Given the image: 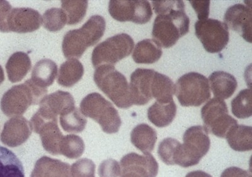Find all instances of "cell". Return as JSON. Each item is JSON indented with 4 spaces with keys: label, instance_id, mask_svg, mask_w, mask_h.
<instances>
[{
    "label": "cell",
    "instance_id": "13",
    "mask_svg": "<svg viewBox=\"0 0 252 177\" xmlns=\"http://www.w3.org/2000/svg\"><path fill=\"white\" fill-rule=\"evenodd\" d=\"M224 24L231 30L239 33L246 41L252 43V11L251 6L236 4L225 13Z\"/></svg>",
    "mask_w": 252,
    "mask_h": 177
},
{
    "label": "cell",
    "instance_id": "11",
    "mask_svg": "<svg viewBox=\"0 0 252 177\" xmlns=\"http://www.w3.org/2000/svg\"><path fill=\"white\" fill-rule=\"evenodd\" d=\"M109 12L117 21L131 22L137 24H147L153 16L152 6L145 0H111L109 1Z\"/></svg>",
    "mask_w": 252,
    "mask_h": 177
},
{
    "label": "cell",
    "instance_id": "23",
    "mask_svg": "<svg viewBox=\"0 0 252 177\" xmlns=\"http://www.w3.org/2000/svg\"><path fill=\"white\" fill-rule=\"evenodd\" d=\"M58 66L50 59L39 60L33 67L31 80L36 86L47 89L51 86L57 76Z\"/></svg>",
    "mask_w": 252,
    "mask_h": 177
},
{
    "label": "cell",
    "instance_id": "16",
    "mask_svg": "<svg viewBox=\"0 0 252 177\" xmlns=\"http://www.w3.org/2000/svg\"><path fill=\"white\" fill-rule=\"evenodd\" d=\"M30 122L23 116H15L4 123L0 140L9 147L15 148L24 144L30 137Z\"/></svg>",
    "mask_w": 252,
    "mask_h": 177
},
{
    "label": "cell",
    "instance_id": "21",
    "mask_svg": "<svg viewBox=\"0 0 252 177\" xmlns=\"http://www.w3.org/2000/svg\"><path fill=\"white\" fill-rule=\"evenodd\" d=\"M177 110L174 101L168 103L156 101L148 109V120L157 127H166L174 120Z\"/></svg>",
    "mask_w": 252,
    "mask_h": 177
},
{
    "label": "cell",
    "instance_id": "28",
    "mask_svg": "<svg viewBox=\"0 0 252 177\" xmlns=\"http://www.w3.org/2000/svg\"><path fill=\"white\" fill-rule=\"evenodd\" d=\"M84 75V67L78 59L66 60L60 67L58 83L60 86L71 87L80 81Z\"/></svg>",
    "mask_w": 252,
    "mask_h": 177
},
{
    "label": "cell",
    "instance_id": "29",
    "mask_svg": "<svg viewBox=\"0 0 252 177\" xmlns=\"http://www.w3.org/2000/svg\"><path fill=\"white\" fill-rule=\"evenodd\" d=\"M60 116L61 126L67 133H81L86 127L87 118L77 107H70Z\"/></svg>",
    "mask_w": 252,
    "mask_h": 177
},
{
    "label": "cell",
    "instance_id": "39",
    "mask_svg": "<svg viewBox=\"0 0 252 177\" xmlns=\"http://www.w3.org/2000/svg\"><path fill=\"white\" fill-rule=\"evenodd\" d=\"M220 177H252L251 172L240 168L232 167L225 169Z\"/></svg>",
    "mask_w": 252,
    "mask_h": 177
},
{
    "label": "cell",
    "instance_id": "14",
    "mask_svg": "<svg viewBox=\"0 0 252 177\" xmlns=\"http://www.w3.org/2000/svg\"><path fill=\"white\" fill-rule=\"evenodd\" d=\"M155 71L137 69L130 76L129 89L132 104L143 106L153 100L152 85Z\"/></svg>",
    "mask_w": 252,
    "mask_h": 177
},
{
    "label": "cell",
    "instance_id": "3",
    "mask_svg": "<svg viewBox=\"0 0 252 177\" xmlns=\"http://www.w3.org/2000/svg\"><path fill=\"white\" fill-rule=\"evenodd\" d=\"M94 79L98 88L119 108L127 109L133 105L127 80L114 66L96 67Z\"/></svg>",
    "mask_w": 252,
    "mask_h": 177
},
{
    "label": "cell",
    "instance_id": "26",
    "mask_svg": "<svg viewBox=\"0 0 252 177\" xmlns=\"http://www.w3.org/2000/svg\"><path fill=\"white\" fill-rule=\"evenodd\" d=\"M0 177H25L22 161L11 150L0 146Z\"/></svg>",
    "mask_w": 252,
    "mask_h": 177
},
{
    "label": "cell",
    "instance_id": "2",
    "mask_svg": "<svg viewBox=\"0 0 252 177\" xmlns=\"http://www.w3.org/2000/svg\"><path fill=\"white\" fill-rule=\"evenodd\" d=\"M106 22L100 15L90 18L80 29L67 32L63 37L62 48L67 59L82 57L90 47L97 44L104 35Z\"/></svg>",
    "mask_w": 252,
    "mask_h": 177
},
{
    "label": "cell",
    "instance_id": "37",
    "mask_svg": "<svg viewBox=\"0 0 252 177\" xmlns=\"http://www.w3.org/2000/svg\"><path fill=\"white\" fill-rule=\"evenodd\" d=\"M12 6L10 3L4 0H0V32L8 33V19Z\"/></svg>",
    "mask_w": 252,
    "mask_h": 177
},
{
    "label": "cell",
    "instance_id": "30",
    "mask_svg": "<svg viewBox=\"0 0 252 177\" xmlns=\"http://www.w3.org/2000/svg\"><path fill=\"white\" fill-rule=\"evenodd\" d=\"M88 1L85 0H63L62 10L67 17V24L69 25L82 22L87 14Z\"/></svg>",
    "mask_w": 252,
    "mask_h": 177
},
{
    "label": "cell",
    "instance_id": "27",
    "mask_svg": "<svg viewBox=\"0 0 252 177\" xmlns=\"http://www.w3.org/2000/svg\"><path fill=\"white\" fill-rule=\"evenodd\" d=\"M175 93V86L172 80L166 75L155 71L153 77L152 95L157 101L168 103L172 101Z\"/></svg>",
    "mask_w": 252,
    "mask_h": 177
},
{
    "label": "cell",
    "instance_id": "24",
    "mask_svg": "<svg viewBox=\"0 0 252 177\" xmlns=\"http://www.w3.org/2000/svg\"><path fill=\"white\" fill-rule=\"evenodd\" d=\"M163 55L160 46L154 39L141 40L135 47L132 59L137 64H152Z\"/></svg>",
    "mask_w": 252,
    "mask_h": 177
},
{
    "label": "cell",
    "instance_id": "41",
    "mask_svg": "<svg viewBox=\"0 0 252 177\" xmlns=\"http://www.w3.org/2000/svg\"><path fill=\"white\" fill-rule=\"evenodd\" d=\"M4 71L2 67L0 66V85L2 84V82L4 81Z\"/></svg>",
    "mask_w": 252,
    "mask_h": 177
},
{
    "label": "cell",
    "instance_id": "4",
    "mask_svg": "<svg viewBox=\"0 0 252 177\" xmlns=\"http://www.w3.org/2000/svg\"><path fill=\"white\" fill-rule=\"evenodd\" d=\"M47 93V89L36 86L31 79L26 80L4 94L0 104L1 111L8 117L21 116L32 105L39 104Z\"/></svg>",
    "mask_w": 252,
    "mask_h": 177
},
{
    "label": "cell",
    "instance_id": "35",
    "mask_svg": "<svg viewBox=\"0 0 252 177\" xmlns=\"http://www.w3.org/2000/svg\"><path fill=\"white\" fill-rule=\"evenodd\" d=\"M95 164L90 159H80L71 166V177H95Z\"/></svg>",
    "mask_w": 252,
    "mask_h": 177
},
{
    "label": "cell",
    "instance_id": "6",
    "mask_svg": "<svg viewBox=\"0 0 252 177\" xmlns=\"http://www.w3.org/2000/svg\"><path fill=\"white\" fill-rule=\"evenodd\" d=\"M184 144L175 155V165L188 168L196 165L210 149L211 141L202 126H193L187 129L183 137Z\"/></svg>",
    "mask_w": 252,
    "mask_h": 177
},
{
    "label": "cell",
    "instance_id": "10",
    "mask_svg": "<svg viewBox=\"0 0 252 177\" xmlns=\"http://www.w3.org/2000/svg\"><path fill=\"white\" fill-rule=\"evenodd\" d=\"M195 32L205 50L209 53H219L228 44V28L220 20L212 19L198 20L195 24Z\"/></svg>",
    "mask_w": 252,
    "mask_h": 177
},
{
    "label": "cell",
    "instance_id": "25",
    "mask_svg": "<svg viewBox=\"0 0 252 177\" xmlns=\"http://www.w3.org/2000/svg\"><path fill=\"white\" fill-rule=\"evenodd\" d=\"M226 138L229 147L235 151L242 152L252 150L251 126L236 125L229 130Z\"/></svg>",
    "mask_w": 252,
    "mask_h": 177
},
{
    "label": "cell",
    "instance_id": "20",
    "mask_svg": "<svg viewBox=\"0 0 252 177\" xmlns=\"http://www.w3.org/2000/svg\"><path fill=\"white\" fill-rule=\"evenodd\" d=\"M130 141L132 145L143 153H150L155 149L157 133L150 125L142 123L132 129Z\"/></svg>",
    "mask_w": 252,
    "mask_h": 177
},
{
    "label": "cell",
    "instance_id": "33",
    "mask_svg": "<svg viewBox=\"0 0 252 177\" xmlns=\"http://www.w3.org/2000/svg\"><path fill=\"white\" fill-rule=\"evenodd\" d=\"M42 17L44 28L49 32H58L67 24L66 13L61 8L49 9L45 12Z\"/></svg>",
    "mask_w": 252,
    "mask_h": 177
},
{
    "label": "cell",
    "instance_id": "31",
    "mask_svg": "<svg viewBox=\"0 0 252 177\" xmlns=\"http://www.w3.org/2000/svg\"><path fill=\"white\" fill-rule=\"evenodd\" d=\"M82 138L75 134L63 136L60 145V154L70 159L80 158L85 151Z\"/></svg>",
    "mask_w": 252,
    "mask_h": 177
},
{
    "label": "cell",
    "instance_id": "32",
    "mask_svg": "<svg viewBox=\"0 0 252 177\" xmlns=\"http://www.w3.org/2000/svg\"><path fill=\"white\" fill-rule=\"evenodd\" d=\"M231 111L235 117L246 119L252 115V91L251 89H244L231 101Z\"/></svg>",
    "mask_w": 252,
    "mask_h": 177
},
{
    "label": "cell",
    "instance_id": "36",
    "mask_svg": "<svg viewBox=\"0 0 252 177\" xmlns=\"http://www.w3.org/2000/svg\"><path fill=\"white\" fill-rule=\"evenodd\" d=\"M98 173L100 177H119L121 175V166L114 159H107L99 165Z\"/></svg>",
    "mask_w": 252,
    "mask_h": 177
},
{
    "label": "cell",
    "instance_id": "40",
    "mask_svg": "<svg viewBox=\"0 0 252 177\" xmlns=\"http://www.w3.org/2000/svg\"><path fill=\"white\" fill-rule=\"evenodd\" d=\"M186 177H213L206 172L201 171V170H197V171H193L189 172L187 174Z\"/></svg>",
    "mask_w": 252,
    "mask_h": 177
},
{
    "label": "cell",
    "instance_id": "19",
    "mask_svg": "<svg viewBox=\"0 0 252 177\" xmlns=\"http://www.w3.org/2000/svg\"><path fill=\"white\" fill-rule=\"evenodd\" d=\"M208 81L215 97L222 100L231 98L238 87L235 77L224 71L214 72L209 76Z\"/></svg>",
    "mask_w": 252,
    "mask_h": 177
},
{
    "label": "cell",
    "instance_id": "22",
    "mask_svg": "<svg viewBox=\"0 0 252 177\" xmlns=\"http://www.w3.org/2000/svg\"><path fill=\"white\" fill-rule=\"evenodd\" d=\"M31 67V60L26 53L17 51L13 53L6 64L9 80L12 83L21 81L30 71Z\"/></svg>",
    "mask_w": 252,
    "mask_h": 177
},
{
    "label": "cell",
    "instance_id": "12",
    "mask_svg": "<svg viewBox=\"0 0 252 177\" xmlns=\"http://www.w3.org/2000/svg\"><path fill=\"white\" fill-rule=\"evenodd\" d=\"M121 177H156L158 163L150 153L126 154L121 160Z\"/></svg>",
    "mask_w": 252,
    "mask_h": 177
},
{
    "label": "cell",
    "instance_id": "8",
    "mask_svg": "<svg viewBox=\"0 0 252 177\" xmlns=\"http://www.w3.org/2000/svg\"><path fill=\"white\" fill-rule=\"evenodd\" d=\"M134 47L132 37L126 33H120L101 42L92 52V62L94 67L108 64L114 66L128 57Z\"/></svg>",
    "mask_w": 252,
    "mask_h": 177
},
{
    "label": "cell",
    "instance_id": "17",
    "mask_svg": "<svg viewBox=\"0 0 252 177\" xmlns=\"http://www.w3.org/2000/svg\"><path fill=\"white\" fill-rule=\"evenodd\" d=\"M31 177H72L70 165L44 156L35 163Z\"/></svg>",
    "mask_w": 252,
    "mask_h": 177
},
{
    "label": "cell",
    "instance_id": "7",
    "mask_svg": "<svg viewBox=\"0 0 252 177\" xmlns=\"http://www.w3.org/2000/svg\"><path fill=\"white\" fill-rule=\"evenodd\" d=\"M175 86V96L182 106H200L211 98L208 79L201 74H186Z\"/></svg>",
    "mask_w": 252,
    "mask_h": 177
},
{
    "label": "cell",
    "instance_id": "5",
    "mask_svg": "<svg viewBox=\"0 0 252 177\" xmlns=\"http://www.w3.org/2000/svg\"><path fill=\"white\" fill-rule=\"evenodd\" d=\"M80 111L83 115L98 123L103 131L107 134L118 133L122 125L113 104L98 93L89 94L83 99Z\"/></svg>",
    "mask_w": 252,
    "mask_h": 177
},
{
    "label": "cell",
    "instance_id": "1",
    "mask_svg": "<svg viewBox=\"0 0 252 177\" xmlns=\"http://www.w3.org/2000/svg\"><path fill=\"white\" fill-rule=\"evenodd\" d=\"M158 15L153 26L152 35L161 48H170L189 31L190 19L181 0L153 1Z\"/></svg>",
    "mask_w": 252,
    "mask_h": 177
},
{
    "label": "cell",
    "instance_id": "15",
    "mask_svg": "<svg viewBox=\"0 0 252 177\" xmlns=\"http://www.w3.org/2000/svg\"><path fill=\"white\" fill-rule=\"evenodd\" d=\"M42 18L34 9L12 8L8 19L9 32L26 33L34 32L41 26Z\"/></svg>",
    "mask_w": 252,
    "mask_h": 177
},
{
    "label": "cell",
    "instance_id": "38",
    "mask_svg": "<svg viewBox=\"0 0 252 177\" xmlns=\"http://www.w3.org/2000/svg\"><path fill=\"white\" fill-rule=\"evenodd\" d=\"M194 9L199 20L208 19L211 1H189Z\"/></svg>",
    "mask_w": 252,
    "mask_h": 177
},
{
    "label": "cell",
    "instance_id": "34",
    "mask_svg": "<svg viewBox=\"0 0 252 177\" xmlns=\"http://www.w3.org/2000/svg\"><path fill=\"white\" fill-rule=\"evenodd\" d=\"M181 143L176 139L167 138L164 139L158 146V154L159 158L165 164L174 165V157Z\"/></svg>",
    "mask_w": 252,
    "mask_h": 177
},
{
    "label": "cell",
    "instance_id": "18",
    "mask_svg": "<svg viewBox=\"0 0 252 177\" xmlns=\"http://www.w3.org/2000/svg\"><path fill=\"white\" fill-rule=\"evenodd\" d=\"M39 109L55 117L66 109L75 106L73 96L68 92L58 91L45 96L39 103Z\"/></svg>",
    "mask_w": 252,
    "mask_h": 177
},
{
    "label": "cell",
    "instance_id": "9",
    "mask_svg": "<svg viewBox=\"0 0 252 177\" xmlns=\"http://www.w3.org/2000/svg\"><path fill=\"white\" fill-rule=\"evenodd\" d=\"M201 118L207 133L220 138H226L227 134L238 122L229 114L228 106L223 100L213 98L201 109Z\"/></svg>",
    "mask_w": 252,
    "mask_h": 177
}]
</instances>
